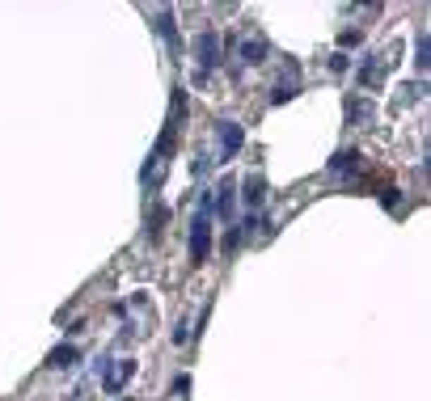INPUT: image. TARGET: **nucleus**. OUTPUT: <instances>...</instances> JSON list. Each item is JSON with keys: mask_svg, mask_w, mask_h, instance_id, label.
<instances>
[{"mask_svg": "<svg viewBox=\"0 0 431 401\" xmlns=\"http://www.w3.org/2000/svg\"><path fill=\"white\" fill-rule=\"evenodd\" d=\"M343 123L347 127H372L377 123V101H368V97H360V93H351L347 101H343Z\"/></svg>", "mask_w": 431, "mask_h": 401, "instance_id": "8", "label": "nucleus"}, {"mask_svg": "<svg viewBox=\"0 0 431 401\" xmlns=\"http://www.w3.org/2000/svg\"><path fill=\"white\" fill-rule=\"evenodd\" d=\"M224 47H233V51H237V59H241L245 68H262V63L271 59V42H267L262 34H250V38H233V42H224Z\"/></svg>", "mask_w": 431, "mask_h": 401, "instance_id": "5", "label": "nucleus"}, {"mask_svg": "<svg viewBox=\"0 0 431 401\" xmlns=\"http://www.w3.org/2000/svg\"><path fill=\"white\" fill-rule=\"evenodd\" d=\"M76 364H80V351H76L72 343H59V347L47 351V368H51V372H72Z\"/></svg>", "mask_w": 431, "mask_h": 401, "instance_id": "12", "label": "nucleus"}, {"mask_svg": "<svg viewBox=\"0 0 431 401\" xmlns=\"http://www.w3.org/2000/svg\"><path fill=\"white\" fill-rule=\"evenodd\" d=\"M296 93H301V63L288 59V63H284V76L267 89V101H271V106H288Z\"/></svg>", "mask_w": 431, "mask_h": 401, "instance_id": "6", "label": "nucleus"}, {"mask_svg": "<svg viewBox=\"0 0 431 401\" xmlns=\"http://www.w3.org/2000/svg\"><path fill=\"white\" fill-rule=\"evenodd\" d=\"M212 220H224V224L237 220V182H233V178H224V182L212 190Z\"/></svg>", "mask_w": 431, "mask_h": 401, "instance_id": "7", "label": "nucleus"}, {"mask_svg": "<svg viewBox=\"0 0 431 401\" xmlns=\"http://www.w3.org/2000/svg\"><path fill=\"white\" fill-rule=\"evenodd\" d=\"M241 203H245V216H258L262 207H267V178L262 173H245V182H241Z\"/></svg>", "mask_w": 431, "mask_h": 401, "instance_id": "9", "label": "nucleus"}, {"mask_svg": "<svg viewBox=\"0 0 431 401\" xmlns=\"http://www.w3.org/2000/svg\"><path fill=\"white\" fill-rule=\"evenodd\" d=\"M174 393H178V397H186V393H190V376H186V372H178V376H174Z\"/></svg>", "mask_w": 431, "mask_h": 401, "instance_id": "21", "label": "nucleus"}, {"mask_svg": "<svg viewBox=\"0 0 431 401\" xmlns=\"http://www.w3.org/2000/svg\"><path fill=\"white\" fill-rule=\"evenodd\" d=\"M381 76H385V59H372V55H368V59L360 63V85H364V89H368V85L377 89V85H381Z\"/></svg>", "mask_w": 431, "mask_h": 401, "instance_id": "14", "label": "nucleus"}, {"mask_svg": "<svg viewBox=\"0 0 431 401\" xmlns=\"http://www.w3.org/2000/svg\"><path fill=\"white\" fill-rule=\"evenodd\" d=\"M381 207H385V211H398V207H402V190H398V186H385V190H381Z\"/></svg>", "mask_w": 431, "mask_h": 401, "instance_id": "17", "label": "nucleus"}, {"mask_svg": "<svg viewBox=\"0 0 431 401\" xmlns=\"http://www.w3.org/2000/svg\"><path fill=\"white\" fill-rule=\"evenodd\" d=\"M190 334H195V330H190V321H178L169 338H174V347H186V343H190Z\"/></svg>", "mask_w": 431, "mask_h": 401, "instance_id": "19", "label": "nucleus"}, {"mask_svg": "<svg viewBox=\"0 0 431 401\" xmlns=\"http://www.w3.org/2000/svg\"><path fill=\"white\" fill-rule=\"evenodd\" d=\"M123 401H135V397H123Z\"/></svg>", "mask_w": 431, "mask_h": 401, "instance_id": "22", "label": "nucleus"}, {"mask_svg": "<svg viewBox=\"0 0 431 401\" xmlns=\"http://www.w3.org/2000/svg\"><path fill=\"white\" fill-rule=\"evenodd\" d=\"M326 169H330L347 190H360V186H364V152H360V148H339V152L326 161Z\"/></svg>", "mask_w": 431, "mask_h": 401, "instance_id": "3", "label": "nucleus"}, {"mask_svg": "<svg viewBox=\"0 0 431 401\" xmlns=\"http://www.w3.org/2000/svg\"><path fill=\"white\" fill-rule=\"evenodd\" d=\"M212 190L199 195V207H195V220H190V237H186V258L190 266H203L212 258Z\"/></svg>", "mask_w": 431, "mask_h": 401, "instance_id": "1", "label": "nucleus"}, {"mask_svg": "<svg viewBox=\"0 0 431 401\" xmlns=\"http://www.w3.org/2000/svg\"><path fill=\"white\" fill-rule=\"evenodd\" d=\"M326 68H330L334 76H347V72H351V55H347V51H334V55L326 59Z\"/></svg>", "mask_w": 431, "mask_h": 401, "instance_id": "16", "label": "nucleus"}, {"mask_svg": "<svg viewBox=\"0 0 431 401\" xmlns=\"http://www.w3.org/2000/svg\"><path fill=\"white\" fill-rule=\"evenodd\" d=\"M427 68H431V42H427V30H419L415 34V72L423 76Z\"/></svg>", "mask_w": 431, "mask_h": 401, "instance_id": "15", "label": "nucleus"}, {"mask_svg": "<svg viewBox=\"0 0 431 401\" xmlns=\"http://www.w3.org/2000/svg\"><path fill=\"white\" fill-rule=\"evenodd\" d=\"M224 55H229V47H224V38H220V30L216 25H203L199 34H195V72L199 76H212L220 63H224Z\"/></svg>", "mask_w": 431, "mask_h": 401, "instance_id": "2", "label": "nucleus"}, {"mask_svg": "<svg viewBox=\"0 0 431 401\" xmlns=\"http://www.w3.org/2000/svg\"><path fill=\"white\" fill-rule=\"evenodd\" d=\"M216 144H220V152H216V165H229V161H237V152L245 148V127H241L237 118H220V123H216Z\"/></svg>", "mask_w": 431, "mask_h": 401, "instance_id": "4", "label": "nucleus"}, {"mask_svg": "<svg viewBox=\"0 0 431 401\" xmlns=\"http://www.w3.org/2000/svg\"><path fill=\"white\" fill-rule=\"evenodd\" d=\"M165 224H169V203H148V211H144V241L148 245H161Z\"/></svg>", "mask_w": 431, "mask_h": 401, "instance_id": "10", "label": "nucleus"}, {"mask_svg": "<svg viewBox=\"0 0 431 401\" xmlns=\"http://www.w3.org/2000/svg\"><path fill=\"white\" fill-rule=\"evenodd\" d=\"M360 42H364V30L360 25H351V30L339 34V47H360Z\"/></svg>", "mask_w": 431, "mask_h": 401, "instance_id": "18", "label": "nucleus"}, {"mask_svg": "<svg viewBox=\"0 0 431 401\" xmlns=\"http://www.w3.org/2000/svg\"><path fill=\"white\" fill-rule=\"evenodd\" d=\"M110 364H114V368L102 372V389H106V393H123V385L135 376L140 364H135V359H110Z\"/></svg>", "mask_w": 431, "mask_h": 401, "instance_id": "11", "label": "nucleus"}, {"mask_svg": "<svg viewBox=\"0 0 431 401\" xmlns=\"http://www.w3.org/2000/svg\"><path fill=\"white\" fill-rule=\"evenodd\" d=\"M157 34L169 42L174 55H182V38H178V17H174V8H161V13H157Z\"/></svg>", "mask_w": 431, "mask_h": 401, "instance_id": "13", "label": "nucleus"}, {"mask_svg": "<svg viewBox=\"0 0 431 401\" xmlns=\"http://www.w3.org/2000/svg\"><path fill=\"white\" fill-rule=\"evenodd\" d=\"M241 245H245V241H241V233H237V224H233V228L224 233V254H237Z\"/></svg>", "mask_w": 431, "mask_h": 401, "instance_id": "20", "label": "nucleus"}]
</instances>
